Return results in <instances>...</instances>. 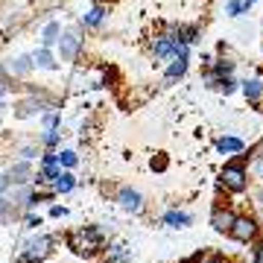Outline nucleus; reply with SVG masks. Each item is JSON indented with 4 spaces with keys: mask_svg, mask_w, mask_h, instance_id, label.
<instances>
[{
    "mask_svg": "<svg viewBox=\"0 0 263 263\" xmlns=\"http://www.w3.org/2000/svg\"><path fill=\"white\" fill-rule=\"evenodd\" d=\"M103 243H105L103 231H100V228H94V226L76 228V231H70V234H67V246H70L76 254H82V257H91V254L103 252Z\"/></svg>",
    "mask_w": 263,
    "mask_h": 263,
    "instance_id": "nucleus-1",
    "label": "nucleus"
},
{
    "mask_svg": "<svg viewBox=\"0 0 263 263\" xmlns=\"http://www.w3.org/2000/svg\"><path fill=\"white\" fill-rule=\"evenodd\" d=\"M9 179H12V184H15V187H18V184H29V179H32V170H29L27 161H18V164L9 170Z\"/></svg>",
    "mask_w": 263,
    "mask_h": 263,
    "instance_id": "nucleus-9",
    "label": "nucleus"
},
{
    "mask_svg": "<svg viewBox=\"0 0 263 263\" xmlns=\"http://www.w3.org/2000/svg\"><path fill=\"white\" fill-rule=\"evenodd\" d=\"M9 211H12V202L6 196H0V216H6Z\"/></svg>",
    "mask_w": 263,
    "mask_h": 263,
    "instance_id": "nucleus-28",
    "label": "nucleus"
},
{
    "mask_svg": "<svg viewBox=\"0 0 263 263\" xmlns=\"http://www.w3.org/2000/svg\"><path fill=\"white\" fill-rule=\"evenodd\" d=\"M73 187H76L73 173H70V170H62V173H59V179L53 181V190H56V193H70Z\"/></svg>",
    "mask_w": 263,
    "mask_h": 263,
    "instance_id": "nucleus-14",
    "label": "nucleus"
},
{
    "mask_svg": "<svg viewBox=\"0 0 263 263\" xmlns=\"http://www.w3.org/2000/svg\"><path fill=\"white\" fill-rule=\"evenodd\" d=\"M187 59L190 56H179V59H173L167 67V82H176V79H181V76L187 73Z\"/></svg>",
    "mask_w": 263,
    "mask_h": 263,
    "instance_id": "nucleus-13",
    "label": "nucleus"
},
{
    "mask_svg": "<svg viewBox=\"0 0 263 263\" xmlns=\"http://www.w3.org/2000/svg\"><path fill=\"white\" fill-rule=\"evenodd\" d=\"M59 173H62V164H59V152H47L44 158H41V167H38V184L41 181H56Z\"/></svg>",
    "mask_w": 263,
    "mask_h": 263,
    "instance_id": "nucleus-5",
    "label": "nucleus"
},
{
    "mask_svg": "<svg viewBox=\"0 0 263 263\" xmlns=\"http://www.w3.org/2000/svg\"><path fill=\"white\" fill-rule=\"evenodd\" d=\"M53 246H56V240H53L50 234L32 237V240L24 246V252H21V260H24V263H41V260H47L50 254H53Z\"/></svg>",
    "mask_w": 263,
    "mask_h": 263,
    "instance_id": "nucleus-2",
    "label": "nucleus"
},
{
    "mask_svg": "<svg viewBox=\"0 0 263 263\" xmlns=\"http://www.w3.org/2000/svg\"><path fill=\"white\" fill-rule=\"evenodd\" d=\"M105 263H132V254H129V249L126 246H111L108 249V257H105Z\"/></svg>",
    "mask_w": 263,
    "mask_h": 263,
    "instance_id": "nucleus-15",
    "label": "nucleus"
},
{
    "mask_svg": "<svg viewBox=\"0 0 263 263\" xmlns=\"http://www.w3.org/2000/svg\"><path fill=\"white\" fill-rule=\"evenodd\" d=\"M41 226V216H27V228H38Z\"/></svg>",
    "mask_w": 263,
    "mask_h": 263,
    "instance_id": "nucleus-31",
    "label": "nucleus"
},
{
    "mask_svg": "<svg viewBox=\"0 0 263 263\" xmlns=\"http://www.w3.org/2000/svg\"><path fill=\"white\" fill-rule=\"evenodd\" d=\"M243 94H246L249 103L257 105L263 100V82H260V79H246V82H243Z\"/></svg>",
    "mask_w": 263,
    "mask_h": 263,
    "instance_id": "nucleus-12",
    "label": "nucleus"
},
{
    "mask_svg": "<svg viewBox=\"0 0 263 263\" xmlns=\"http://www.w3.org/2000/svg\"><path fill=\"white\" fill-rule=\"evenodd\" d=\"M59 35H62V27H59V24H47V27H44V35H41V47L50 50L59 41Z\"/></svg>",
    "mask_w": 263,
    "mask_h": 263,
    "instance_id": "nucleus-18",
    "label": "nucleus"
},
{
    "mask_svg": "<svg viewBox=\"0 0 263 263\" xmlns=\"http://www.w3.org/2000/svg\"><path fill=\"white\" fill-rule=\"evenodd\" d=\"M254 263H263V243L254 249Z\"/></svg>",
    "mask_w": 263,
    "mask_h": 263,
    "instance_id": "nucleus-33",
    "label": "nucleus"
},
{
    "mask_svg": "<svg viewBox=\"0 0 263 263\" xmlns=\"http://www.w3.org/2000/svg\"><path fill=\"white\" fill-rule=\"evenodd\" d=\"M35 155H38V149H35V146H24V158H35Z\"/></svg>",
    "mask_w": 263,
    "mask_h": 263,
    "instance_id": "nucleus-32",
    "label": "nucleus"
},
{
    "mask_svg": "<svg viewBox=\"0 0 263 263\" xmlns=\"http://www.w3.org/2000/svg\"><path fill=\"white\" fill-rule=\"evenodd\" d=\"M164 226H170V228H187V226H193V216L184 214V211H167V214H164Z\"/></svg>",
    "mask_w": 263,
    "mask_h": 263,
    "instance_id": "nucleus-10",
    "label": "nucleus"
},
{
    "mask_svg": "<svg viewBox=\"0 0 263 263\" xmlns=\"http://www.w3.org/2000/svg\"><path fill=\"white\" fill-rule=\"evenodd\" d=\"M32 62H35V67H44V70H56V59H53V53H50L47 47H41L32 56Z\"/></svg>",
    "mask_w": 263,
    "mask_h": 263,
    "instance_id": "nucleus-16",
    "label": "nucleus"
},
{
    "mask_svg": "<svg viewBox=\"0 0 263 263\" xmlns=\"http://www.w3.org/2000/svg\"><path fill=\"white\" fill-rule=\"evenodd\" d=\"M234 219H237V214H231L226 208H216L214 214H211V226H214V231H219V234H228L231 226H234Z\"/></svg>",
    "mask_w": 263,
    "mask_h": 263,
    "instance_id": "nucleus-7",
    "label": "nucleus"
},
{
    "mask_svg": "<svg viewBox=\"0 0 263 263\" xmlns=\"http://www.w3.org/2000/svg\"><path fill=\"white\" fill-rule=\"evenodd\" d=\"M105 15H108L105 6H94L88 15H82V24H85V27H100V24L105 21Z\"/></svg>",
    "mask_w": 263,
    "mask_h": 263,
    "instance_id": "nucleus-17",
    "label": "nucleus"
},
{
    "mask_svg": "<svg viewBox=\"0 0 263 263\" xmlns=\"http://www.w3.org/2000/svg\"><path fill=\"white\" fill-rule=\"evenodd\" d=\"M257 219L254 216H237L234 219V226H231V231H228V237H234L237 243H249V240H254L257 237Z\"/></svg>",
    "mask_w": 263,
    "mask_h": 263,
    "instance_id": "nucleus-4",
    "label": "nucleus"
},
{
    "mask_svg": "<svg viewBox=\"0 0 263 263\" xmlns=\"http://www.w3.org/2000/svg\"><path fill=\"white\" fill-rule=\"evenodd\" d=\"M234 88H237V82H234V76H222V79H219V88H216V91H222V94H234Z\"/></svg>",
    "mask_w": 263,
    "mask_h": 263,
    "instance_id": "nucleus-25",
    "label": "nucleus"
},
{
    "mask_svg": "<svg viewBox=\"0 0 263 263\" xmlns=\"http://www.w3.org/2000/svg\"><path fill=\"white\" fill-rule=\"evenodd\" d=\"M216 149L226 152V155H234V152H246V143L240 138H234V135H226V138L216 141Z\"/></svg>",
    "mask_w": 263,
    "mask_h": 263,
    "instance_id": "nucleus-11",
    "label": "nucleus"
},
{
    "mask_svg": "<svg viewBox=\"0 0 263 263\" xmlns=\"http://www.w3.org/2000/svg\"><path fill=\"white\" fill-rule=\"evenodd\" d=\"M219 184L226 190H231V193H243L246 187H249V170L243 167V164H226V170L219 173Z\"/></svg>",
    "mask_w": 263,
    "mask_h": 263,
    "instance_id": "nucleus-3",
    "label": "nucleus"
},
{
    "mask_svg": "<svg viewBox=\"0 0 263 263\" xmlns=\"http://www.w3.org/2000/svg\"><path fill=\"white\" fill-rule=\"evenodd\" d=\"M226 9L231 18H240V15H246V6H243V0H228L226 3Z\"/></svg>",
    "mask_w": 263,
    "mask_h": 263,
    "instance_id": "nucleus-24",
    "label": "nucleus"
},
{
    "mask_svg": "<svg viewBox=\"0 0 263 263\" xmlns=\"http://www.w3.org/2000/svg\"><path fill=\"white\" fill-rule=\"evenodd\" d=\"M35 111H41V100H24L15 114H18V117H29V114H35Z\"/></svg>",
    "mask_w": 263,
    "mask_h": 263,
    "instance_id": "nucleus-19",
    "label": "nucleus"
},
{
    "mask_svg": "<svg viewBox=\"0 0 263 263\" xmlns=\"http://www.w3.org/2000/svg\"><path fill=\"white\" fill-rule=\"evenodd\" d=\"M50 216H56V219H59V216H67V208H62V205H53V208H50Z\"/></svg>",
    "mask_w": 263,
    "mask_h": 263,
    "instance_id": "nucleus-29",
    "label": "nucleus"
},
{
    "mask_svg": "<svg viewBox=\"0 0 263 263\" xmlns=\"http://www.w3.org/2000/svg\"><path fill=\"white\" fill-rule=\"evenodd\" d=\"M32 67H35V62H32V59H29V56H21L18 62L12 65V70H15V73H18V76H24V73H29Z\"/></svg>",
    "mask_w": 263,
    "mask_h": 263,
    "instance_id": "nucleus-21",
    "label": "nucleus"
},
{
    "mask_svg": "<svg viewBox=\"0 0 263 263\" xmlns=\"http://www.w3.org/2000/svg\"><path fill=\"white\" fill-rule=\"evenodd\" d=\"M257 205L263 208V190H260V193H257Z\"/></svg>",
    "mask_w": 263,
    "mask_h": 263,
    "instance_id": "nucleus-35",
    "label": "nucleus"
},
{
    "mask_svg": "<svg viewBox=\"0 0 263 263\" xmlns=\"http://www.w3.org/2000/svg\"><path fill=\"white\" fill-rule=\"evenodd\" d=\"M79 44H82V38L76 35V32H65V35L59 38V47H62V59L70 62V59L79 53Z\"/></svg>",
    "mask_w": 263,
    "mask_h": 263,
    "instance_id": "nucleus-8",
    "label": "nucleus"
},
{
    "mask_svg": "<svg viewBox=\"0 0 263 263\" xmlns=\"http://www.w3.org/2000/svg\"><path fill=\"white\" fill-rule=\"evenodd\" d=\"M214 73L222 79V76H231L234 73V62H228V59H219V62H214Z\"/></svg>",
    "mask_w": 263,
    "mask_h": 263,
    "instance_id": "nucleus-20",
    "label": "nucleus"
},
{
    "mask_svg": "<svg viewBox=\"0 0 263 263\" xmlns=\"http://www.w3.org/2000/svg\"><path fill=\"white\" fill-rule=\"evenodd\" d=\"M3 94H6V85L0 82V97H3Z\"/></svg>",
    "mask_w": 263,
    "mask_h": 263,
    "instance_id": "nucleus-37",
    "label": "nucleus"
},
{
    "mask_svg": "<svg viewBox=\"0 0 263 263\" xmlns=\"http://www.w3.org/2000/svg\"><path fill=\"white\" fill-rule=\"evenodd\" d=\"M254 3H257V0H243V6H246V12H249V9H252V6H254Z\"/></svg>",
    "mask_w": 263,
    "mask_h": 263,
    "instance_id": "nucleus-34",
    "label": "nucleus"
},
{
    "mask_svg": "<svg viewBox=\"0 0 263 263\" xmlns=\"http://www.w3.org/2000/svg\"><path fill=\"white\" fill-rule=\"evenodd\" d=\"M202 263H222V260H216V257H208V260H202Z\"/></svg>",
    "mask_w": 263,
    "mask_h": 263,
    "instance_id": "nucleus-36",
    "label": "nucleus"
},
{
    "mask_svg": "<svg viewBox=\"0 0 263 263\" xmlns=\"http://www.w3.org/2000/svg\"><path fill=\"white\" fill-rule=\"evenodd\" d=\"M254 173L263 179V155H254Z\"/></svg>",
    "mask_w": 263,
    "mask_h": 263,
    "instance_id": "nucleus-30",
    "label": "nucleus"
},
{
    "mask_svg": "<svg viewBox=\"0 0 263 263\" xmlns=\"http://www.w3.org/2000/svg\"><path fill=\"white\" fill-rule=\"evenodd\" d=\"M76 161H79V158H76V152H70V149H62V152H59V164H62L65 170H73Z\"/></svg>",
    "mask_w": 263,
    "mask_h": 263,
    "instance_id": "nucleus-22",
    "label": "nucleus"
},
{
    "mask_svg": "<svg viewBox=\"0 0 263 263\" xmlns=\"http://www.w3.org/2000/svg\"><path fill=\"white\" fill-rule=\"evenodd\" d=\"M59 141H62V132L59 129H47L44 135H41V143H44V146H56Z\"/></svg>",
    "mask_w": 263,
    "mask_h": 263,
    "instance_id": "nucleus-23",
    "label": "nucleus"
},
{
    "mask_svg": "<svg viewBox=\"0 0 263 263\" xmlns=\"http://www.w3.org/2000/svg\"><path fill=\"white\" fill-rule=\"evenodd\" d=\"M117 202H120V208L123 211H129V214H141L143 211V196L138 193V190H132V187H120Z\"/></svg>",
    "mask_w": 263,
    "mask_h": 263,
    "instance_id": "nucleus-6",
    "label": "nucleus"
},
{
    "mask_svg": "<svg viewBox=\"0 0 263 263\" xmlns=\"http://www.w3.org/2000/svg\"><path fill=\"white\" fill-rule=\"evenodd\" d=\"M9 187H15V184H12L9 173H3V176H0V196H3V193H6V190H9Z\"/></svg>",
    "mask_w": 263,
    "mask_h": 263,
    "instance_id": "nucleus-27",
    "label": "nucleus"
},
{
    "mask_svg": "<svg viewBox=\"0 0 263 263\" xmlns=\"http://www.w3.org/2000/svg\"><path fill=\"white\" fill-rule=\"evenodd\" d=\"M41 123H44V129H59V126H62V117H59V114H44Z\"/></svg>",
    "mask_w": 263,
    "mask_h": 263,
    "instance_id": "nucleus-26",
    "label": "nucleus"
}]
</instances>
